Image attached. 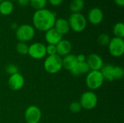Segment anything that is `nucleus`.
Here are the masks:
<instances>
[{
	"instance_id": "15",
	"label": "nucleus",
	"mask_w": 124,
	"mask_h": 123,
	"mask_svg": "<svg viewBox=\"0 0 124 123\" xmlns=\"http://www.w3.org/2000/svg\"><path fill=\"white\" fill-rule=\"evenodd\" d=\"M54 28L62 36L68 34L69 31L70 30V28L68 20L62 18V17L56 19Z\"/></svg>"
},
{
	"instance_id": "34",
	"label": "nucleus",
	"mask_w": 124,
	"mask_h": 123,
	"mask_svg": "<svg viewBox=\"0 0 124 123\" xmlns=\"http://www.w3.org/2000/svg\"><path fill=\"white\" fill-rule=\"evenodd\" d=\"M4 1V0H0V3H1V1Z\"/></svg>"
},
{
	"instance_id": "29",
	"label": "nucleus",
	"mask_w": 124,
	"mask_h": 123,
	"mask_svg": "<svg viewBox=\"0 0 124 123\" xmlns=\"http://www.w3.org/2000/svg\"><path fill=\"white\" fill-rule=\"evenodd\" d=\"M64 0H47V1H49V3L54 7H57L60 6V4H62Z\"/></svg>"
},
{
	"instance_id": "2",
	"label": "nucleus",
	"mask_w": 124,
	"mask_h": 123,
	"mask_svg": "<svg viewBox=\"0 0 124 123\" xmlns=\"http://www.w3.org/2000/svg\"><path fill=\"white\" fill-rule=\"evenodd\" d=\"M86 85L89 91H96L102 87L105 79L100 70H90L86 75Z\"/></svg>"
},
{
	"instance_id": "12",
	"label": "nucleus",
	"mask_w": 124,
	"mask_h": 123,
	"mask_svg": "<svg viewBox=\"0 0 124 123\" xmlns=\"http://www.w3.org/2000/svg\"><path fill=\"white\" fill-rule=\"evenodd\" d=\"M90 70H100L105 65L102 58L97 54L92 53L86 57V60Z\"/></svg>"
},
{
	"instance_id": "11",
	"label": "nucleus",
	"mask_w": 124,
	"mask_h": 123,
	"mask_svg": "<svg viewBox=\"0 0 124 123\" xmlns=\"http://www.w3.org/2000/svg\"><path fill=\"white\" fill-rule=\"evenodd\" d=\"M104 19V13L102 10L99 7H93L88 12L87 22H89L92 25H97L100 24Z\"/></svg>"
},
{
	"instance_id": "22",
	"label": "nucleus",
	"mask_w": 124,
	"mask_h": 123,
	"mask_svg": "<svg viewBox=\"0 0 124 123\" xmlns=\"http://www.w3.org/2000/svg\"><path fill=\"white\" fill-rule=\"evenodd\" d=\"M28 47L29 46L27 44V43L18 41L17 43L16 44L15 49H16V51L20 55H28Z\"/></svg>"
},
{
	"instance_id": "13",
	"label": "nucleus",
	"mask_w": 124,
	"mask_h": 123,
	"mask_svg": "<svg viewBox=\"0 0 124 123\" xmlns=\"http://www.w3.org/2000/svg\"><path fill=\"white\" fill-rule=\"evenodd\" d=\"M57 54L60 56V57H63L68 54H71L73 46L70 41L66 39H62L57 45Z\"/></svg>"
},
{
	"instance_id": "8",
	"label": "nucleus",
	"mask_w": 124,
	"mask_h": 123,
	"mask_svg": "<svg viewBox=\"0 0 124 123\" xmlns=\"http://www.w3.org/2000/svg\"><path fill=\"white\" fill-rule=\"evenodd\" d=\"M41 116V110L36 105H30L25 110L24 117L27 123H39Z\"/></svg>"
},
{
	"instance_id": "31",
	"label": "nucleus",
	"mask_w": 124,
	"mask_h": 123,
	"mask_svg": "<svg viewBox=\"0 0 124 123\" xmlns=\"http://www.w3.org/2000/svg\"><path fill=\"white\" fill-rule=\"evenodd\" d=\"M17 2L20 6L25 7V6H27L29 4L30 0H17Z\"/></svg>"
},
{
	"instance_id": "17",
	"label": "nucleus",
	"mask_w": 124,
	"mask_h": 123,
	"mask_svg": "<svg viewBox=\"0 0 124 123\" xmlns=\"http://www.w3.org/2000/svg\"><path fill=\"white\" fill-rule=\"evenodd\" d=\"M76 55L70 54L62 58V68L68 70L69 72L74 67V66L77 64Z\"/></svg>"
},
{
	"instance_id": "7",
	"label": "nucleus",
	"mask_w": 124,
	"mask_h": 123,
	"mask_svg": "<svg viewBox=\"0 0 124 123\" xmlns=\"http://www.w3.org/2000/svg\"><path fill=\"white\" fill-rule=\"evenodd\" d=\"M109 53L114 57H121L124 54V38L113 37L108 45Z\"/></svg>"
},
{
	"instance_id": "23",
	"label": "nucleus",
	"mask_w": 124,
	"mask_h": 123,
	"mask_svg": "<svg viewBox=\"0 0 124 123\" xmlns=\"http://www.w3.org/2000/svg\"><path fill=\"white\" fill-rule=\"evenodd\" d=\"M47 0H30L29 4L36 10L44 9L47 4Z\"/></svg>"
},
{
	"instance_id": "30",
	"label": "nucleus",
	"mask_w": 124,
	"mask_h": 123,
	"mask_svg": "<svg viewBox=\"0 0 124 123\" xmlns=\"http://www.w3.org/2000/svg\"><path fill=\"white\" fill-rule=\"evenodd\" d=\"M76 59L78 62H84L86 60V56L84 54H79L76 55Z\"/></svg>"
},
{
	"instance_id": "6",
	"label": "nucleus",
	"mask_w": 124,
	"mask_h": 123,
	"mask_svg": "<svg viewBox=\"0 0 124 123\" xmlns=\"http://www.w3.org/2000/svg\"><path fill=\"white\" fill-rule=\"evenodd\" d=\"M79 103L82 109L86 110H92L94 109L98 103V97L92 91H86L84 92L79 99Z\"/></svg>"
},
{
	"instance_id": "26",
	"label": "nucleus",
	"mask_w": 124,
	"mask_h": 123,
	"mask_svg": "<svg viewBox=\"0 0 124 123\" xmlns=\"http://www.w3.org/2000/svg\"><path fill=\"white\" fill-rule=\"evenodd\" d=\"M5 72L9 75H12L19 72V68L15 64H9L5 67Z\"/></svg>"
},
{
	"instance_id": "20",
	"label": "nucleus",
	"mask_w": 124,
	"mask_h": 123,
	"mask_svg": "<svg viewBox=\"0 0 124 123\" xmlns=\"http://www.w3.org/2000/svg\"><path fill=\"white\" fill-rule=\"evenodd\" d=\"M85 5L84 0H72L69 9L72 13H78L81 12V11L84 9Z\"/></svg>"
},
{
	"instance_id": "14",
	"label": "nucleus",
	"mask_w": 124,
	"mask_h": 123,
	"mask_svg": "<svg viewBox=\"0 0 124 123\" xmlns=\"http://www.w3.org/2000/svg\"><path fill=\"white\" fill-rule=\"evenodd\" d=\"M44 38L48 44L56 46L62 39V36L54 28H52L45 32Z\"/></svg>"
},
{
	"instance_id": "35",
	"label": "nucleus",
	"mask_w": 124,
	"mask_h": 123,
	"mask_svg": "<svg viewBox=\"0 0 124 123\" xmlns=\"http://www.w3.org/2000/svg\"><path fill=\"white\" fill-rule=\"evenodd\" d=\"M7 1H12L13 0H7Z\"/></svg>"
},
{
	"instance_id": "28",
	"label": "nucleus",
	"mask_w": 124,
	"mask_h": 123,
	"mask_svg": "<svg viewBox=\"0 0 124 123\" xmlns=\"http://www.w3.org/2000/svg\"><path fill=\"white\" fill-rule=\"evenodd\" d=\"M46 53L47 56H52L57 54V49L55 45L48 44L46 46Z\"/></svg>"
},
{
	"instance_id": "27",
	"label": "nucleus",
	"mask_w": 124,
	"mask_h": 123,
	"mask_svg": "<svg viewBox=\"0 0 124 123\" xmlns=\"http://www.w3.org/2000/svg\"><path fill=\"white\" fill-rule=\"evenodd\" d=\"M69 109L73 113H78L81 111L82 107L79 101H73L69 105Z\"/></svg>"
},
{
	"instance_id": "4",
	"label": "nucleus",
	"mask_w": 124,
	"mask_h": 123,
	"mask_svg": "<svg viewBox=\"0 0 124 123\" xmlns=\"http://www.w3.org/2000/svg\"><path fill=\"white\" fill-rule=\"evenodd\" d=\"M70 30L76 33H81L84 31L87 25V20L86 17L81 12L72 13L68 20Z\"/></svg>"
},
{
	"instance_id": "9",
	"label": "nucleus",
	"mask_w": 124,
	"mask_h": 123,
	"mask_svg": "<svg viewBox=\"0 0 124 123\" xmlns=\"http://www.w3.org/2000/svg\"><path fill=\"white\" fill-rule=\"evenodd\" d=\"M28 55L34 59H41L46 56V46L41 42H34L28 47Z\"/></svg>"
},
{
	"instance_id": "3",
	"label": "nucleus",
	"mask_w": 124,
	"mask_h": 123,
	"mask_svg": "<svg viewBox=\"0 0 124 123\" xmlns=\"http://www.w3.org/2000/svg\"><path fill=\"white\" fill-rule=\"evenodd\" d=\"M36 34V29L30 24H22L18 25L15 30V37L20 42L27 43L31 41Z\"/></svg>"
},
{
	"instance_id": "33",
	"label": "nucleus",
	"mask_w": 124,
	"mask_h": 123,
	"mask_svg": "<svg viewBox=\"0 0 124 123\" xmlns=\"http://www.w3.org/2000/svg\"><path fill=\"white\" fill-rule=\"evenodd\" d=\"M17 27H18V25L17 24V23H12V25H11V28H12V29H14V30H16L17 28Z\"/></svg>"
},
{
	"instance_id": "32",
	"label": "nucleus",
	"mask_w": 124,
	"mask_h": 123,
	"mask_svg": "<svg viewBox=\"0 0 124 123\" xmlns=\"http://www.w3.org/2000/svg\"><path fill=\"white\" fill-rule=\"evenodd\" d=\"M116 5L118 7H124V0H114Z\"/></svg>"
},
{
	"instance_id": "21",
	"label": "nucleus",
	"mask_w": 124,
	"mask_h": 123,
	"mask_svg": "<svg viewBox=\"0 0 124 123\" xmlns=\"http://www.w3.org/2000/svg\"><path fill=\"white\" fill-rule=\"evenodd\" d=\"M113 33L114 37L124 38V24L122 22H118L113 25Z\"/></svg>"
},
{
	"instance_id": "19",
	"label": "nucleus",
	"mask_w": 124,
	"mask_h": 123,
	"mask_svg": "<svg viewBox=\"0 0 124 123\" xmlns=\"http://www.w3.org/2000/svg\"><path fill=\"white\" fill-rule=\"evenodd\" d=\"M113 65L111 64H106L104 65L100 70V72L105 79V80L108 81H113Z\"/></svg>"
},
{
	"instance_id": "24",
	"label": "nucleus",
	"mask_w": 124,
	"mask_h": 123,
	"mask_svg": "<svg viewBox=\"0 0 124 123\" xmlns=\"http://www.w3.org/2000/svg\"><path fill=\"white\" fill-rule=\"evenodd\" d=\"M113 75L114 80H120V79L123 78V77L124 76V69L121 66H115V65H113Z\"/></svg>"
},
{
	"instance_id": "5",
	"label": "nucleus",
	"mask_w": 124,
	"mask_h": 123,
	"mask_svg": "<svg viewBox=\"0 0 124 123\" xmlns=\"http://www.w3.org/2000/svg\"><path fill=\"white\" fill-rule=\"evenodd\" d=\"M44 68L49 74L58 73L62 69V57L57 54L47 56L44 62Z\"/></svg>"
},
{
	"instance_id": "1",
	"label": "nucleus",
	"mask_w": 124,
	"mask_h": 123,
	"mask_svg": "<svg viewBox=\"0 0 124 123\" xmlns=\"http://www.w3.org/2000/svg\"><path fill=\"white\" fill-rule=\"evenodd\" d=\"M56 19V14L48 9L36 10L32 17L33 26L37 30L46 32L54 28Z\"/></svg>"
},
{
	"instance_id": "25",
	"label": "nucleus",
	"mask_w": 124,
	"mask_h": 123,
	"mask_svg": "<svg viewBox=\"0 0 124 123\" xmlns=\"http://www.w3.org/2000/svg\"><path fill=\"white\" fill-rule=\"evenodd\" d=\"M111 38L110 37V36L108 34L106 33H102L100 34L98 38H97V42L100 45L103 46H107L110 41Z\"/></svg>"
},
{
	"instance_id": "16",
	"label": "nucleus",
	"mask_w": 124,
	"mask_h": 123,
	"mask_svg": "<svg viewBox=\"0 0 124 123\" xmlns=\"http://www.w3.org/2000/svg\"><path fill=\"white\" fill-rule=\"evenodd\" d=\"M90 71L89 67L86 62H77L74 67L70 71V72L75 77L81 76L82 75H86Z\"/></svg>"
},
{
	"instance_id": "10",
	"label": "nucleus",
	"mask_w": 124,
	"mask_h": 123,
	"mask_svg": "<svg viewBox=\"0 0 124 123\" xmlns=\"http://www.w3.org/2000/svg\"><path fill=\"white\" fill-rule=\"evenodd\" d=\"M9 88L15 91H20L23 88L25 84V78L22 74L17 72L16 74L9 75L7 82Z\"/></svg>"
},
{
	"instance_id": "18",
	"label": "nucleus",
	"mask_w": 124,
	"mask_h": 123,
	"mask_svg": "<svg viewBox=\"0 0 124 123\" xmlns=\"http://www.w3.org/2000/svg\"><path fill=\"white\" fill-rule=\"evenodd\" d=\"M14 11V4L12 1L4 0L0 3V14L4 16L11 14Z\"/></svg>"
}]
</instances>
